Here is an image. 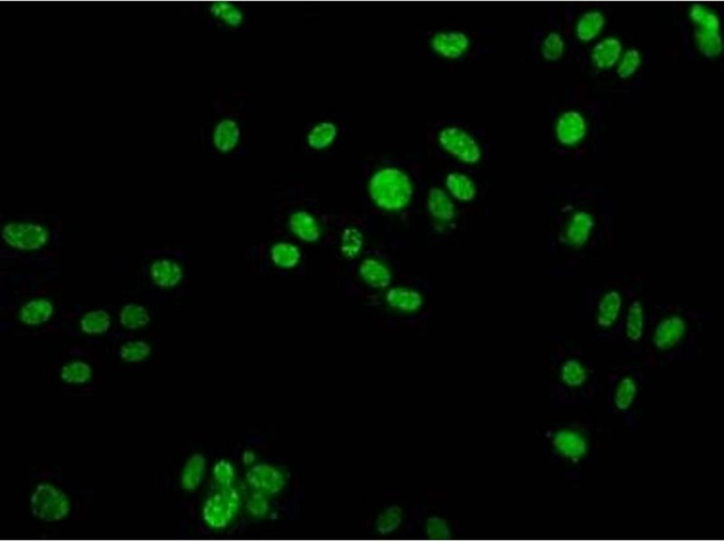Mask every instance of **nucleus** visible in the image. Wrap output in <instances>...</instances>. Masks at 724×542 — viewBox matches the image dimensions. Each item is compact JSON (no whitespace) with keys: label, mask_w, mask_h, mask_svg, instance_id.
I'll return each mask as SVG.
<instances>
[{"label":"nucleus","mask_w":724,"mask_h":542,"mask_svg":"<svg viewBox=\"0 0 724 542\" xmlns=\"http://www.w3.org/2000/svg\"><path fill=\"white\" fill-rule=\"evenodd\" d=\"M609 438L604 424L592 419L567 420L544 433L551 459L570 478L579 477L599 460Z\"/></svg>","instance_id":"1"},{"label":"nucleus","mask_w":724,"mask_h":542,"mask_svg":"<svg viewBox=\"0 0 724 542\" xmlns=\"http://www.w3.org/2000/svg\"><path fill=\"white\" fill-rule=\"evenodd\" d=\"M601 384L594 370L579 356L564 357L553 371L551 387L553 409L583 406L594 403Z\"/></svg>","instance_id":"2"},{"label":"nucleus","mask_w":724,"mask_h":542,"mask_svg":"<svg viewBox=\"0 0 724 542\" xmlns=\"http://www.w3.org/2000/svg\"><path fill=\"white\" fill-rule=\"evenodd\" d=\"M646 384L636 368H623L609 377L608 412L632 432H637L643 417Z\"/></svg>","instance_id":"3"},{"label":"nucleus","mask_w":724,"mask_h":542,"mask_svg":"<svg viewBox=\"0 0 724 542\" xmlns=\"http://www.w3.org/2000/svg\"><path fill=\"white\" fill-rule=\"evenodd\" d=\"M371 193L379 206L397 210L407 205L413 189L406 175L397 169L388 168L373 177Z\"/></svg>","instance_id":"4"},{"label":"nucleus","mask_w":724,"mask_h":542,"mask_svg":"<svg viewBox=\"0 0 724 542\" xmlns=\"http://www.w3.org/2000/svg\"><path fill=\"white\" fill-rule=\"evenodd\" d=\"M30 505L35 517L49 524L63 521L71 511L66 494L49 484H38L32 493Z\"/></svg>","instance_id":"5"},{"label":"nucleus","mask_w":724,"mask_h":542,"mask_svg":"<svg viewBox=\"0 0 724 542\" xmlns=\"http://www.w3.org/2000/svg\"><path fill=\"white\" fill-rule=\"evenodd\" d=\"M241 505L240 496L233 487L220 488L204 503L202 517L214 530H222L231 524Z\"/></svg>","instance_id":"6"},{"label":"nucleus","mask_w":724,"mask_h":542,"mask_svg":"<svg viewBox=\"0 0 724 542\" xmlns=\"http://www.w3.org/2000/svg\"><path fill=\"white\" fill-rule=\"evenodd\" d=\"M6 244L18 250H37L49 240V232L42 226L33 223H11L2 231Z\"/></svg>","instance_id":"7"},{"label":"nucleus","mask_w":724,"mask_h":542,"mask_svg":"<svg viewBox=\"0 0 724 542\" xmlns=\"http://www.w3.org/2000/svg\"><path fill=\"white\" fill-rule=\"evenodd\" d=\"M440 143L446 151L465 163H475L479 160V146L467 133L458 127H448L440 133Z\"/></svg>","instance_id":"8"},{"label":"nucleus","mask_w":724,"mask_h":542,"mask_svg":"<svg viewBox=\"0 0 724 542\" xmlns=\"http://www.w3.org/2000/svg\"><path fill=\"white\" fill-rule=\"evenodd\" d=\"M245 480L248 486L266 496H274L285 488L286 478L282 472L269 464L261 463L248 470Z\"/></svg>","instance_id":"9"},{"label":"nucleus","mask_w":724,"mask_h":542,"mask_svg":"<svg viewBox=\"0 0 724 542\" xmlns=\"http://www.w3.org/2000/svg\"><path fill=\"white\" fill-rule=\"evenodd\" d=\"M684 331V323L678 318L662 322L656 328L653 339L654 346L661 353L674 350L680 344Z\"/></svg>","instance_id":"10"},{"label":"nucleus","mask_w":724,"mask_h":542,"mask_svg":"<svg viewBox=\"0 0 724 542\" xmlns=\"http://www.w3.org/2000/svg\"><path fill=\"white\" fill-rule=\"evenodd\" d=\"M556 132L558 139L563 144H575L585 135V121L579 113L569 111L560 118Z\"/></svg>","instance_id":"11"},{"label":"nucleus","mask_w":724,"mask_h":542,"mask_svg":"<svg viewBox=\"0 0 724 542\" xmlns=\"http://www.w3.org/2000/svg\"><path fill=\"white\" fill-rule=\"evenodd\" d=\"M468 38L459 32L439 33L433 38L432 46L436 52L446 58H458L467 49Z\"/></svg>","instance_id":"12"},{"label":"nucleus","mask_w":724,"mask_h":542,"mask_svg":"<svg viewBox=\"0 0 724 542\" xmlns=\"http://www.w3.org/2000/svg\"><path fill=\"white\" fill-rule=\"evenodd\" d=\"M206 458L200 453L188 459L181 474V486L188 492L197 489L206 474Z\"/></svg>","instance_id":"13"},{"label":"nucleus","mask_w":724,"mask_h":542,"mask_svg":"<svg viewBox=\"0 0 724 542\" xmlns=\"http://www.w3.org/2000/svg\"><path fill=\"white\" fill-rule=\"evenodd\" d=\"M621 44L615 38H608L599 43L592 51V60L596 65L601 69H608L613 66L620 57Z\"/></svg>","instance_id":"14"},{"label":"nucleus","mask_w":724,"mask_h":542,"mask_svg":"<svg viewBox=\"0 0 724 542\" xmlns=\"http://www.w3.org/2000/svg\"><path fill=\"white\" fill-rule=\"evenodd\" d=\"M54 312L53 305L47 301H33L21 308L20 320L24 324L37 325L49 321Z\"/></svg>","instance_id":"15"},{"label":"nucleus","mask_w":724,"mask_h":542,"mask_svg":"<svg viewBox=\"0 0 724 542\" xmlns=\"http://www.w3.org/2000/svg\"><path fill=\"white\" fill-rule=\"evenodd\" d=\"M151 273L155 283L162 288L176 285L183 275L176 263L166 260L156 261L152 266Z\"/></svg>","instance_id":"16"},{"label":"nucleus","mask_w":724,"mask_h":542,"mask_svg":"<svg viewBox=\"0 0 724 542\" xmlns=\"http://www.w3.org/2000/svg\"><path fill=\"white\" fill-rule=\"evenodd\" d=\"M604 24L605 18L601 12L586 13L577 25V37L585 42L591 41L598 36Z\"/></svg>","instance_id":"17"},{"label":"nucleus","mask_w":724,"mask_h":542,"mask_svg":"<svg viewBox=\"0 0 724 542\" xmlns=\"http://www.w3.org/2000/svg\"><path fill=\"white\" fill-rule=\"evenodd\" d=\"M691 18L695 34L718 33L719 19L704 6L695 5L692 8Z\"/></svg>","instance_id":"18"},{"label":"nucleus","mask_w":724,"mask_h":542,"mask_svg":"<svg viewBox=\"0 0 724 542\" xmlns=\"http://www.w3.org/2000/svg\"><path fill=\"white\" fill-rule=\"evenodd\" d=\"M430 213L436 218L450 220L455 215V207L444 191L434 188L430 191L429 199Z\"/></svg>","instance_id":"19"},{"label":"nucleus","mask_w":724,"mask_h":542,"mask_svg":"<svg viewBox=\"0 0 724 542\" xmlns=\"http://www.w3.org/2000/svg\"><path fill=\"white\" fill-rule=\"evenodd\" d=\"M151 320L148 311L142 305H127L120 314V321L127 330H136L145 327Z\"/></svg>","instance_id":"20"},{"label":"nucleus","mask_w":724,"mask_h":542,"mask_svg":"<svg viewBox=\"0 0 724 542\" xmlns=\"http://www.w3.org/2000/svg\"><path fill=\"white\" fill-rule=\"evenodd\" d=\"M388 301L392 307L404 311H413L422 304V298L419 293L411 290L394 289L388 296Z\"/></svg>","instance_id":"21"},{"label":"nucleus","mask_w":724,"mask_h":542,"mask_svg":"<svg viewBox=\"0 0 724 542\" xmlns=\"http://www.w3.org/2000/svg\"><path fill=\"white\" fill-rule=\"evenodd\" d=\"M448 189L451 191L455 198L462 201H469L474 198L477 194L473 182L469 179L465 175L451 174L448 175L446 180Z\"/></svg>","instance_id":"22"},{"label":"nucleus","mask_w":724,"mask_h":542,"mask_svg":"<svg viewBox=\"0 0 724 542\" xmlns=\"http://www.w3.org/2000/svg\"><path fill=\"white\" fill-rule=\"evenodd\" d=\"M111 327V317L103 310L92 311L86 314L81 321V328L88 334H100Z\"/></svg>","instance_id":"23"},{"label":"nucleus","mask_w":724,"mask_h":542,"mask_svg":"<svg viewBox=\"0 0 724 542\" xmlns=\"http://www.w3.org/2000/svg\"><path fill=\"white\" fill-rule=\"evenodd\" d=\"M61 378L70 384H85L92 378V368L84 362L71 363L62 368Z\"/></svg>","instance_id":"24"},{"label":"nucleus","mask_w":724,"mask_h":542,"mask_svg":"<svg viewBox=\"0 0 724 542\" xmlns=\"http://www.w3.org/2000/svg\"><path fill=\"white\" fill-rule=\"evenodd\" d=\"M152 347L143 341H133L124 344L120 350L121 358L128 363L143 361L151 353Z\"/></svg>","instance_id":"25"},{"label":"nucleus","mask_w":724,"mask_h":542,"mask_svg":"<svg viewBox=\"0 0 724 542\" xmlns=\"http://www.w3.org/2000/svg\"><path fill=\"white\" fill-rule=\"evenodd\" d=\"M620 307V298L617 292H611L605 296L599 307V324L609 327L617 317Z\"/></svg>","instance_id":"26"},{"label":"nucleus","mask_w":724,"mask_h":542,"mask_svg":"<svg viewBox=\"0 0 724 542\" xmlns=\"http://www.w3.org/2000/svg\"><path fill=\"white\" fill-rule=\"evenodd\" d=\"M213 477L220 488L232 487L235 479V470L231 462L221 459L213 468Z\"/></svg>","instance_id":"27"},{"label":"nucleus","mask_w":724,"mask_h":542,"mask_svg":"<svg viewBox=\"0 0 724 542\" xmlns=\"http://www.w3.org/2000/svg\"><path fill=\"white\" fill-rule=\"evenodd\" d=\"M591 225V217L587 215L584 213H580L574 218V222L569 229L567 236L573 241V244H583V241L588 237Z\"/></svg>","instance_id":"28"},{"label":"nucleus","mask_w":724,"mask_h":542,"mask_svg":"<svg viewBox=\"0 0 724 542\" xmlns=\"http://www.w3.org/2000/svg\"><path fill=\"white\" fill-rule=\"evenodd\" d=\"M698 46L704 56L713 57L722 52V41L718 33L695 34Z\"/></svg>","instance_id":"29"},{"label":"nucleus","mask_w":724,"mask_h":542,"mask_svg":"<svg viewBox=\"0 0 724 542\" xmlns=\"http://www.w3.org/2000/svg\"><path fill=\"white\" fill-rule=\"evenodd\" d=\"M366 279L375 286H386L390 283V273L381 264L375 261H369L365 264V269L363 271Z\"/></svg>","instance_id":"30"},{"label":"nucleus","mask_w":724,"mask_h":542,"mask_svg":"<svg viewBox=\"0 0 724 542\" xmlns=\"http://www.w3.org/2000/svg\"><path fill=\"white\" fill-rule=\"evenodd\" d=\"M247 509L256 518L266 517L270 510L266 494L254 491L247 500Z\"/></svg>","instance_id":"31"},{"label":"nucleus","mask_w":724,"mask_h":542,"mask_svg":"<svg viewBox=\"0 0 724 542\" xmlns=\"http://www.w3.org/2000/svg\"><path fill=\"white\" fill-rule=\"evenodd\" d=\"M564 43L560 34L551 33L542 44L541 52L548 61H557L563 56Z\"/></svg>","instance_id":"32"},{"label":"nucleus","mask_w":724,"mask_h":542,"mask_svg":"<svg viewBox=\"0 0 724 542\" xmlns=\"http://www.w3.org/2000/svg\"><path fill=\"white\" fill-rule=\"evenodd\" d=\"M642 310L639 305L636 303L630 312V317L627 321V336L633 342H637L642 336Z\"/></svg>","instance_id":"33"},{"label":"nucleus","mask_w":724,"mask_h":542,"mask_svg":"<svg viewBox=\"0 0 724 542\" xmlns=\"http://www.w3.org/2000/svg\"><path fill=\"white\" fill-rule=\"evenodd\" d=\"M335 136H336L335 127L331 124L324 123L323 125L318 126L312 132L309 141L315 148H323L333 141Z\"/></svg>","instance_id":"34"},{"label":"nucleus","mask_w":724,"mask_h":542,"mask_svg":"<svg viewBox=\"0 0 724 542\" xmlns=\"http://www.w3.org/2000/svg\"><path fill=\"white\" fill-rule=\"evenodd\" d=\"M641 58L639 51L634 49L628 51L625 54L620 67H618V75L623 79L630 77L639 68Z\"/></svg>","instance_id":"35"}]
</instances>
